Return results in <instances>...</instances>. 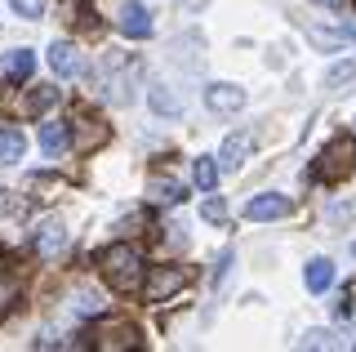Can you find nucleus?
Masks as SVG:
<instances>
[{
	"mask_svg": "<svg viewBox=\"0 0 356 352\" xmlns=\"http://www.w3.org/2000/svg\"><path fill=\"white\" fill-rule=\"evenodd\" d=\"M303 281H307V290H312V294H325L330 285H334V263H330V259H307Z\"/></svg>",
	"mask_w": 356,
	"mask_h": 352,
	"instance_id": "ddd939ff",
	"label": "nucleus"
},
{
	"mask_svg": "<svg viewBox=\"0 0 356 352\" xmlns=\"http://www.w3.org/2000/svg\"><path fill=\"white\" fill-rule=\"evenodd\" d=\"M312 5H339V0H312Z\"/></svg>",
	"mask_w": 356,
	"mask_h": 352,
	"instance_id": "393cba45",
	"label": "nucleus"
},
{
	"mask_svg": "<svg viewBox=\"0 0 356 352\" xmlns=\"http://www.w3.org/2000/svg\"><path fill=\"white\" fill-rule=\"evenodd\" d=\"M187 281H192V272L187 268H178V263H165V268H147L143 272V299L147 303H165V299H174L178 290H187Z\"/></svg>",
	"mask_w": 356,
	"mask_h": 352,
	"instance_id": "f03ea898",
	"label": "nucleus"
},
{
	"mask_svg": "<svg viewBox=\"0 0 356 352\" xmlns=\"http://www.w3.org/2000/svg\"><path fill=\"white\" fill-rule=\"evenodd\" d=\"M5 72H9V81H27V76L36 72V54H31V49H14L5 58Z\"/></svg>",
	"mask_w": 356,
	"mask_h": 352,
	"instance_id": "2eb2a0df",
	"label": "nucleus"
},
{
	"mask_svg": "<svg viewBox=\"0 0 356 352\" xmlns=\"http://www.w3.org/2000/svg\"><path fill=\"white\" fill-rule=\"evenodd\" d=\"M27 157V134L18 125H0V165H18Z\"/></svg>",
	"mask_w": 356,
	"mask_h": 352,
	"instance_id": "9b49d317",
	"label": "nucleus"
},
{
	"mask_svg": "<svg viewBox=\"0 0 356 352\" xmlns=\"http://www.w3.org/2000/svg\"><path fill=\"white\" fill-rule=\"evenodd\" d=\"M147 196H152V201L156 205H178V201H183V188H178V183L174 179H152V188H147Z\"/></svg>",
	"mask_w": 356,
	"mask_h": 352,
	"instance_id": "dca6fc26",
	"label": "nucleus"
},
{
	"mask_svg": "<svg viewBox=\"0 0 356 352\" xmlns=\"http://www.w3.org/2000/svg\"><path fill=\"white\" fill-rule=\"evenodd\" d=\"M356 81V63H334L325 72V90H339V85H352Z\"/></svg>",
	"mask_w": 356,
	"mask_h": 352,
	"instance_id": "6ab92c4d",
	"label": "nucleus"
},
{
	"mask_svg": "<svg viewBox=\"0 0 356 352\" xmlns=\"http://www.w3.org/2000/svg\"><path fill=\"white\" fill-rule=\"evenodd\" d=\"M49 67H54L58 81H72V76L85 72V58H81V49H76L72 40H54L49 45Z\"/></svg>",
	"mask_w": 356,
	"mask_h": 352,
	"instance_id": "423d86ee",
	"label": "nucleus"
},
{
	"mask_svg": "<svg viewBox=\"0 0 356 352\" xmlns=\"http://www.w3.org/2000/svg\"><path fill=\"white\" fill-rule=\"evenodd\" d=\"M94 348H103V352L138 348V326L120 321V317H107V321H98V330H94Z\"/></svg>",
	"mask_w": 356,
	"mask_h": 352,
	"instance_id": "20e7f679",
	"label": "nucleus"
},
{
	"mask_svg": "<svg viewBox=\"0 0 356 352\" xmlns=\"http://www.w3.org/2000/svg\"><path fill=\"white\" fill-rule=\"evenodd\" d=\"M152 107H156L161 116H178V98L165 90V85H152Z\"/></svg>",
	"mask_w": 356,
	"mask_h": 352,
	"instance_id": "412c9836",
	"label": "nucleus"
},
{
	"mask_svg": "<svg viewBox=\"0 0 356 352\" xmlns=\"http://www.w3.org/2000/svg\"><path fill=\"white\" fill-rule=\"evenodd\" d=\"M356 170V138H334L325 152L316 157V165H312V179H348V174Z\"/></svg>",
	"mask_w": 356,
	"mask_h": 352,
	"instance_id": "7ed1b4c3",
	"label": "nucleus"
},
{
	"mask_svg": "<svg viewBox=\"0 0 356 352\" xmlns=\"http://www.w3.org/2000/svg\"><path fill=\"white\" fill-rule=\"evenodd\" d=\"M31 246L40 250V259H58V255H63V246H67V232H63V223H58V218L40 223V227H36V237H31Z\"/></svg>",
	"mask_w": 356,
	"mask_h": 352,
	"instance_id": "9d476101",
	"label": "nucleus"
},
{
	"mask_svg": "<svg viewBox=\"0 0 356 352\" xmlns=\"http://www.w3.org/2000/svg\"><path fill=\"white\" fill-rule=\"evenodd\" d=\"M303 348H339V339H334L330 330H307V335H303Z\"/></svg>",
	"mask_w": 356,
	"mask_h": 352,
	"instance_id": "5701e85b",
	"label": "nucleus"
},
{
	"mask_svg": "<svg viewBox=\"0 0 356 352\" xmlns=\"http://www.w3.org/2000/svg\"><path fill=\"white\" fill-rule=\"evenodd\" d=\"M200 218H205V223H214V227L227 223V205H222V196H205V205H200Z\"/></svg>",
	"mask_w": 356,
	"mask_h": 352,
	"instance_id": "aec40b11",
	"label": "nucleus"
},
{
	"mask_svg": "<svg viewBox=\"0 0 356 352\" xmlns=\"http://www.w3.org/2000/svg\"><path fill=\"white\" fill-rule=\"evenodd\" d=\"M40 147H44V157H63V152L72 147V125H63V120H49V125L40 129Z\"/></svg>",
	"mask_w": 356,
	"mask_h": 352,
	"instance_id": "f8f14e48",
	"label": "nucleus"
},
{
	"mask_svg": "<svg viewBox=\"0 0 356 352\" xmlns=\"http://www.w3.org/2000/svg\"><path fill=\"white\" fill-rule=\"evenodd\" d=\"M192 183L200 192H209L218 183V165H214V157H200V161H192Z\"/></svg>",
	"mask_w": 356,
	"mask_h": 352,
	"instance_id": "f3484780",
	"label": "nucleus"
},
{
	"mask_svg": "<svg viewBox=\"0 0 356 352\" xmlns=\"http://www.w3.org/2000/svg\"><path fill=\"white\" fill-rule=\"evenodd\" d=\"M289 210H294V201L281 192H263V196H250L245 201V218L250 223H272V218H285Z\"/></svg>",
	"mask_w": 356,
	"mask_h": 352,
	"instance_id": "39448f33",
	"label": "nucleus"
},
{
	"mask_svg": "<svg viewBox=\"0 0 356 352\" xmlns=\"http://www.w3.org/2000/svg\"><path fill=\"white\" fill-rule=\"evenodd\" d=\"M98 272H103V281H107L116 294H138L147 263H143V255H138L134 246L116 241V246H107L103 255H98Z\"/></svg>",
	"mask_w": 356,
	"mask_h": 352,
	"instance_id": "f257e3e1",
	"label": "nucleus"
},
{
	"mask_svg": "<svg viewBox=\"0 0 356 352\" xmlns=\"http://www.w3.org/2000/svg\"><path fill=\"white\" fill-rule=\"evenodd\" d=\"M9 5H14V14L31 18V23H36V18H44V0H9Z\"/></svg>",
	"mask_w": 356,
	"mask_h": 352,
	"instance_id": "4be33fe9",
	"label": "nucleus"
},
{
	"mask_svg": "<svg viewBox=\"0 0 356 352\" xmlns=\"http://www.w3.org/2000/svg\"><path fill=\"white\" fill-rule=\"evenodd\" d=\"M205 107H209V112H241V107H245V90H241V85L218 81V85L205 90Z\"/></svg>",
	"mask_w": 356,
	"mask_h": 352,
	"instance_id": "1a4fd4ad",
	"label": "nucleus"
},
{
	"mask_svg": "<svg viewBox=\"0 0 356 352\" xmlns=\"http://www.w3.org/2000/svg\"><path fill=\"white\" fill-rule=\"evenodd\" d=\"M18 303V277H9V272H0V321L9 317V307Z\"/></svg>",
	"mask_w": 356,
	"mask_h": 352,
	"instance_id": "a211bd4d",
	"label": "nucleus"
},
{
	"mask_svg": "<svg viewBox=\"0 0 356 352\" xmlns=\"http://www.w3.org/2000/svg\"><path fill=\"white\" fill-rule=\"evenodd\" d=\"M352 255H356V246H352Z\"/></svg>",
	"mask_w": 356,
	"mask_h": 352,
	"instance_id": "a878e982",
	"label": "nucleus"
},
{
	"mask_svg": "<svg viewBox=\"0 0 356 352\" xmlns=\"http://www.w3.org/2000/svg\"><path fill=\"white\" fill-rule=\"evenodd\" d=\"M58 85H36L27 98H22V116H40V112H49L54 103H58Z\"/></svg>",
	"mask_w": 356,
	"mask_h": 352,
	"instance_id": "4468645a",
	"label": "nucleus"
},
{
	"mask_svg": "<svg viewBox=\"0 0 356 352\" xmlns=\"http://www.w3.org/2000/svg\"><path fill=\"white\" fill-rule=\"evenodd\" d=\"M334 317H339V321H348V317H352V290H343L339 299H334Z\"/></svg>",
	"mask_w": 356,
	"mask_h": 352,
	"instance_id": "b1692460",
	"label": "nucleus"
},
{
	"mask_svg": "<svg viewBox=\"0 0 356 352\" xmlns=\"http://www.w3.org/2000/svg\"><path fill=\"white\" fill-rule=\"evenodd\" d=\"M250 152H254V134H250V129H241V134H232L227 143H222V157H214V161H218L227 174H236L241 165L250 161Z\"/></svg>",
	"mask_w": 356,
	"mask_h": 352,
	"instance_id": "6e6552de",
	"label": "nucleus"
},
{
	"mask_svg": "<svg viewBox=\"0 0 356 352\" xmlns=\"http://www.w3.org/2000/svg\"><path fill=\"white\" fill-rule=\"evenodd\" d=\"M116 27L125 31L129 40H147V36H152V14H147V5H138V0H125V5H120Z\"/></svg>",
	"mask_w": 356,
	"mask_h": 352,
	"instance_id": "0eeeda50",
	"label": "nucleus"
}]
</instances>
